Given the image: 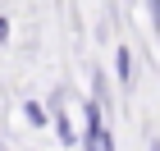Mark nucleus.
<instances>
[{"instance_id":"nucleus-1","label":"nucleus","mask_w":160,"mask_h":151,"mask_svg":"<svg viewBox=\"0 0 160 151\" xmlns=\"http://www.w3.org/2000/svg\"><path fill=\"white\" fill-rule=\"evenodd\" d=\"M82 114H87V128L78 133V147L82 151H114V138L105 128V110L96 101H82Z\"/></svg>"},{"instance_id":"nucleus-2","label":"nucleus","mask_w":160,"mask_h":151,"mask_svg":"<svg viewBox=\"0 0 160 151\" xmlns=\"http://www.w3.org/2000/svg\"><path fill=\"white\" fill-rule=\"evenodd\" d=\"M46 114H50V128L60 133V147H78V128H73V119H69L64 92H55V96L46 101Z\"/></svg>"},{"instance_id":"nucleus-3","label":"nucleus","mask_w":160,"mask_h":151,"mask_svg":"<svg viewBox=\"0 0 160 151\" xmlns=\"http://www.w3.org/2000/svg\"><path fill=\"white\" fill-rule=\"evenodd\" d=\"M114 78H119L123 87L133 83V50L128 46H114Z\"/></svg>"},{"instance_id":"nucleus-4","label":"nucleus","mask_w":160,"mask_h":151,"mask_svg":"<svg viewBox=\"0 0 160 151\" xmlns=\"http://www.w3.org/2000/svg\"><path fill=\"white\" fill-rule=\"evenodd\" d=\"M23 119H28L32 128H46V124H50V114H46L41 101H23Z\"/></svg>"},{"instance_id":"nucleus-5","label":"nucleus","mask_w":160,"mask_h":151,"mask_svg":"<svg viewBox=\"0 0 160 151\" xmlns=\"http://www.w3.org/2000/svg\"><path fill=\"white\" fill-rule=\"evenodd\" d=\"M147 5V18H151V32L160 37V0H142Z\"/></svg>"},{"instance_id":"nucleus-6","label":"nucleus","mask_w":160,"mask_h":151,"mask_svg":"<svg viewBox=\"0 0 160 151\" xmlns=\"http://www.w3.org/2000/svg\"><path fill=\"white\" fill-rule=\"evenodd\" d=\"M5 41H9V18L0 14V46H5Z\"/></svg>"},{"instance_id":"nucleus-7","label":"nucleus","mask_w":160,"mask_h":151,"mask_svg":"<svg viewBox=\"0 0 160 151\" xmlns=\"http://www.w3.org/2000/svg\"><path fill=\"white\" fill-rule=\"evenodd\" d=\"M151 151H160V142H151Z\"/></svg>"},{"instance_id":"nucleus-8","label":"nucleus","mask_w":160,"mask_h":151,"mask_svg":"<svg viewBox=\"0 0 160 151\" xmlns=\"http://www.w3.org/2000/svg\"><path fill=\"white\" fill-rule=\"evenodd\" d=\"M0 151H5V142H0Z\"/></svg>"}]
</instances>
